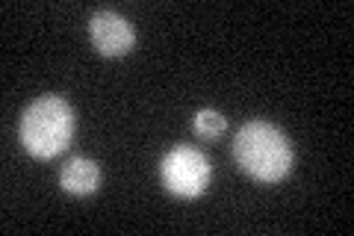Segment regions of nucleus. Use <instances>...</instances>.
<instances>
[{
  "instance_id": "obj_1",
  "label": "nucleus",
  "mask_w": 354,
  "mask_h": 236,
  "mask_svg": "<svg viewBox=\"0 0 354 236\" xmlns=\"http://www.w3.org/2000/svg\"><path fill=\"white\" fill-rule=\"evenodd\" d=\"M239 168L260 183H278L292 168V145L269 121H248L234 136Z\"/></svg>"
},
{
  "instance_id": "obj_2",
  "label": "nucleus",
  "mask_w": 354,
  "mask_h": 236,
  "mask_svg": "<svg viewBox=\"0 0 354 236\" xmlns=\"http://www.w3.org/2000/svg\"><path fill=\"white\" fill-rule=\"evenodd\" d=\"M21 145L36 160H53L71 145L74 112L68 100L59 95H44L24 109L21 116Z\"/></svg>"
},
{
  "instance_id": "obj_3",
  "label": "nucleus",
  "mask_w": 354,
  "mask_h": 236,
  "mask_svg": "<svg viewBox=\"0 0 354 236\" xmlns=\"http://www.w3.org/2000/svg\"><path fill=\"white\" fill-rule=\"evenodd\" d=\"M160 177H162V186L171 195L198 198V195H204V189L209 183V163L198 148L180 145V148H171L162 156Z\"/></svg>"
},
{
  "instance_id": "obj_4",
  "label": "nucleus",
  "mask_w": 354,
  "mask_h": 236,
  "mask_svg": "<svg viewBox=\"0 0 354 236\" xmlns=\"http://www.w3.org/2000/svg\"><path fill=\"white\" fill-rule=\"evenodd\" d=\"M88 39H92L95 51L104 56H124L136 44V33L127 18H121L118 12L101 9L88 18Z\"/></svg>"
},
{
  "instance_id": "obj_5",
  "label": "nucleus",
  "mask_w": 354,
  "mask_h": 236,
  "mask_svg": "<svg viewBox=\"0 0 354 236\" xmlns=\"http://www.w3.org/2000/svg\"><path fill=\"white\" fill-rule=\"evenodd\" d=\"M97 183H101V168L92 160H86V156H74L59 172V186L68 195H92Z\"/></svg>"
},
{
  "instance_id": "obj_6",
  "label": "nucleus",
  "mask_w": 354,
  "mask_h": 236,
  "mask_svg": "<svg viewBox=\"0 0 354 236\" xmlns=\"http://www.w3.org/2000/svg\"><path fill=\"white\" fill-rule=\"evenodd\" d=\"M227 127V118L221 116V112L216 109H201V112H195V133L198 136H204V139H218L221 133H225Z\"/></svg>"
}]
</instances>
